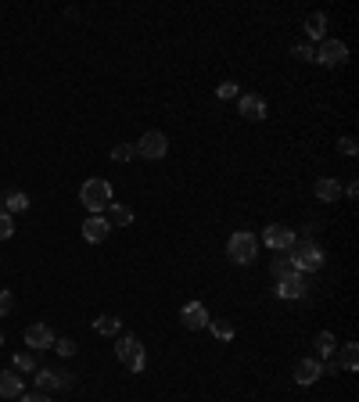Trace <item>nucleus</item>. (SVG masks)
I'll list each match as a JSON object with an SVG mask.
<instances>
[{"label":"nucleus","instance_id":"1","mask_svg":"<svg viewBox=\"0 0 359 402\" xmlns=\"http://www.w3.org/2000/svg\"><path fill=\"white\" fill-rule=\"evenodd\" d=\"M112 194H115L112 183L101 180V176H90V180L80 187V201H83V208H86L90 216H101L104 208L112 205Z\"/></svg>","mask_w":359,"mask_h":402},{"label":"nucleus","instance_id":"2","mask_svg":"<svg viewBox=\"0 0 359 402\" xmlns=\"http://www.w3.org/2000/svg\"><path fill=\"white\" fill-rule=\"evenodd\" d=\"M284 255L291 259V266L299 273H313V269L323 266V248L316 245V241H294Z\"/></svg>","mask_w":359,"mask_h":402},{"label":"nucleus","instance_id":"3","mask_svg":"<svg viewBox=\"0 0 359 402\" xmlns=\"http://www.w3.org/2000/svg\"><path fill=\"white\" fill-rule=\"evenodd\" d=\"M227 255L238 266H252L255 255H259V241L248 230H238V234H230V241H227Z\"/></svg>","mask_w":359,"mask_h":402},{"label":"nucleus","instance_id":"4","mask_svg":"<svg viewBox=\"0 0 359 402\" xmlns=\"http://www.w3.org/2000/svg\"><path fill=\"white\" fill-rule=\"evenodd\" d=\"M115 356H119V363L126 366V370H133V374H140V370H144V363H148V352H144V345H140L137 337H130V334H122V337H119Z\"/></svg>","mask_w":359,"mask_h":402},{"label":"nucleus","instance_id":"5","mask_svg":"<svg viewBox=\"0 0 359 402\" xmlns=\"http://www.w3.org/2000/svg\"><path fill=\"white\" fill-rule=\"evenodd\" d=\"M277 298H284V302H299V298H305L309 295V280H305V273H288V277H280L277 280Z\"/></svg>","mask_w":359,"mask_h":402},{"label":"nucleus","instance_id":"6","mask_svg":"<svg viewBox=\"0 0 359 402\" xmlns=\"http://www.w3.org/2000/svg\"><path fill=\"white\" fill-rule=\"evenodd\" d=\"M165 151H169V137L162 133V130H148L144 137L137 140V155L140 158H165Z\"/></svg>","mask_w":359,"mask_h":402},{"label":"nucleus","instance_id":"7","mask_svg":"<svg viewBox=\"0 0 359 402\" xmlns=\"http://www.w3.org/2000/svg\"><path fill=\"white\" fill-rule=\"evenodd\" d=\"M36 388L47 392H58V388H72V374L69 370H51V366H36Z\"/></svg>","mask_w":359,"mask_h":402},{"label":"nucleus","instance_id":"8","mask_svg":"<svg viewBox=\"0 0 359 402\" xmlns=\"http://www.w3.org/2000/svg\"><path fill=\"white\" fill-rule=\"evenodd\" d=\"M313 61H320V65H327V69H338V65H345L349 61V47L341 40H323Z\"/></svg>","mask_w":359,"mask_h":402},{"label":"nucleus","instance_id":"9","mask_svg":"<svg viewBox=\"0 0 359 402\" xmlns=\"http://www.w3.org/2000/svg\"><path fill=\"white\" fill-rule=\"evenodd\" d=\"M262 241H266V248H273L277 255L280 252H288L294 241H299V234H294L291 227H280V223H270L266 230H262Z\"/></svg>","mask_w":359,"mask_h":402},{"label":"nucleus","instance_id":"10","mask_svg":"<svg viewBox=\"0 0 359 402\" xmlns=\"http://www.w3.org/2000/svg\"><path fill=\"white\" fill-rule=\"evenodd\" d=\"M209 320H212V316H209V309H205L201 302H187L183 309H180V324H183L187 331H205Z\"/></svg>","mask_w":359,"mask_h":402},{"label":"nucleus","instance_id":"11","mask_svg":"<svg viewBox=\"0 0 359 402\" xmlns=\"http://www.w3.org/2000/svg\"><path fill=\"white\" fill-rule=\"evenodd\" d=\"M299 384H316L320 377H323V363L316 359V356H305V359H299L294 363V374H291Z\"/></svg>","mask_w":359,"mask_h":402},{"label":"nucleus","instance_id":"12","mask_svg":"<svg viewBox=\"0 0 359 402\" xmlns=\"http://www.w3.org/2000/svg\"><path fill=\"white\" fill-rule=\"evenodd\" d=\"M25 345L33 348V352H43V348H51L54 345V334L47 324H29L25 327Z\"/></svg>","mask_w":359,"mask_h":402},{"label":"nucleus","instance_id":"13","mask_svg":"<svg viewBox=\"0 0 359 402\" xmlns=\"http://www.w3.org/2000/svg\"><path fill=\"white\" fill-rule=\"evenodd\" d=\"M238 111L244 119L259 122V119H266V101H262L259 93H241V98H238Z\"/></svg>","mask_w":359,"mask_h":402},{"label":"nucleus","instance_id":"14","mask_svg":"<svg viewBox=\"0 0 359 402\" xmlns=\"http://www.w3.org/2000/svg\"><path fill=\"white\" fill-rule=\"evenodd\" d=\"M108 234H112V227H108L104 216H90L83 223V237L90 241V245H101V241H108Z\"/></svg>","mask_w":359,"mask_h":402},{"label":"nucleus","instance_id":"15","mask_svg":"<svg viewBox=\"0 0 359 402\" xmlns=\"http://www.w3.org/2000/svg\"><path fill=\"white\" fill-rule=\"evenodd\" d=\"M0 399H22V374L0 370Z\"/></svg>","mask_w":359,"mask_h":402},{"label":"nucleus","instance_id":"16","mask_svg":"<svg viewBox=\"0 0 359 402\" xmlns=\"http://www.w3.org/2000/svg\"><path fill=\"white\" fill-rule=\"evenodd\" d=\"M104 212H108L104 219H108V227H112V230H115V227H130V223H133V212H130L126 205H119V201H112Z\"/></svg>","mask_w":359,"mask_h":402},{"label":"nucleus","instance_id":"17","mask_svg":"<svg viewBox=\"0 0 359 402\" xmlns=\"http://www.w3.org/2000/svg\"><path fill=\"white\" fill-rule=\"evenodd\" d=\"M313 348H316V356H320V359H331L334 352H338V337H334L331 331H320V334L313 337Z\"/></svg>","mask_w":359,"mask_h":402},{"label":"nucleus","instance_id":"18","mask_svg":"<svg viewBox=\"0 0 359 402\" xmlns=\"http://www.w3.org/2000/svg\"><path fill=\"white\" fill-rule=\"evenodd\" d=\"M334 363H338V370H345V374H352V370L359 366V345H356V342L341 345V356H338Z\"/></svg>","mask_w":359,"mask_h":402},{"label":"nucleus","instance_id":"19","mask_svg":"<svg viewBox=\"0 0 359 402\" xmlns=\"http://www.w3.org/2000/svg\"><path fill=\"white\" fill-rule=\"evenodd\" d=\"M316 198L320 201H338L341 198V183L331 180V176H323V180H316Z\"/></svg>","mask_w":359,"mask_h":402},{"label":"nucleus","instance_id":"20","mask_svg":"<svg viewBox=\"0 0 359 402\" xmlns=\"http://www.w3.org/2000/svg\"><path fill=\"white\" fill-rule=\"evenodd\" d=\"M323 29H327V14H323V11H313V14L305 19V36H309V40H320Z\"/></svg>","mask_w":359,"mask_h":402},{"label":"nucleus","instance_id":"21","mask_svg":"<svg viewBox=\"0 0 359 402\" xmlns=\"http://www.w3.org/2000/svg\"><path fill=\"white\" fill-rule=\"evenodd\" d=\"M11 370H14V374H36V356H33V352H19Z\"/></svg>","mask_w":359,"mask_h":402},{"label":"nucleus","instance_id":"22","mask_svg":"<svg viewBox=\"0 0 359 402\" xmlns=\"http://www.w3.org/2000/svg\"><path fill=\"white\" fill-rule=\"evenodd\" d=\"M4 208H8V216H14V212H25V208H29V198L22 194V190H11V194L4 198Z\"/></svg>","mask_w":359,"mask_h":402},{"label":"nucleus","instance_id":"23","mask_svg":"<svg viewBox=\"0 0 359 402\" xmlns=\"http://www.w3.org/2000/svg\"><path fill=\"white\" fill-rule=\"evenodd\" d=\"M119 327H122L119 316H97V320H93V331H97V334H119Z\"/></svg>","mask_w":359,"mask_h":402},{"label":"nucleus","instance_id":"24","mask_svg":"<svg viewBox=\"0 0 359 402\" xmlns=\"http://www.w3.org/2000/svg\"><path fill=\"white\" fill-rule=\"evenodd\" d=\"M270 273H273V277L280 280V277H288V273H294V266H291V259H288V255H277V259L270 263Z\"/></svg>","mask_w":359,"mask_h":402},{"label":"nucleus","instance_id":"25","mask_svg":"<svg viewBox=\"0 0 359 402\" xmlns=\"http://www.w3.org/2000/svg\"><path fill=\"white\" fill-rule=\"evenodd\" d=\"M209 331L220 337V342H230L233 337V324H227V320H209Z\"/></svg>","mask_w":359,"mask_h":402},{"label":"nucleus","instance_id":"26","mask_svg":"<svg viewBox=\"0 0 359 402\" xmlns=\"http://www.w3.org/2000/svg\"><path fill=\"white\" fill-rule=\"evenodd\" d=\"M51 348L58 352L61 359H72V356H76V342H72V337H54V345H51Z\"/></svg>","mask_w":359,"mask_h":402},{"label":"nucleus","instance_id":"27","mask_svg":"<svg viewBox=\"0 0 359 402\" xmlns=\"http://www.w3.org/2000/svg\"><path fill=\"white\" fill-rule=\"evenodd\" d=\"M216 98H220V101H233V98H241V87H238V83H230V79H227V83H220V87H216Z\"/></svg>","mask_w":359,"mask_h":402},{"label":"nucleus","instance_id":"28","mask_svg":"<svg viewBox=\"0 0 359 402\" xmlns=\"http://www.w3.org/2000/svg\"><path fill=\"white\" fill-rule=\"evenodd\" d=\"M112 158H115V162H130V158H137V144H115Z\"/></svg>","mask_w":359,"mask_h":402},{"label":"nucleus","instance_id":"29","mask_svg":"<svg viewBox=\"0 0 359 402\" xmlns=\"http://www.w3.org/2000/svg\"><path fill=\"white\" fill-rule=\"evenodd\" d=\"M291 58H299V61H313V58H316V51H313L309 43H294V47H291Z\"/></svg>","mask_w":359,"mask_h":402},{"label":"nucleus","instance_id":"30","mask_svg":"<svg viewBox=\"0 0 359 402\" xmlns=\"http://www.w3.org/2000/svg\"><path fill=\"white\" fill-rule=\"evenodd\" d=\"M11 234H14V219L8 212H0V241H8Z\"/></svg>","mask_w":359,"mask_h":402},{"label":"nucleus","instance_id":"31","mask_svg":"<svg viewBox=\"0 0 359 402\" xmlns=\"http://www.w3.org/2000/svg\"><path fill=\"white\" fill-rule=\"evenodd\" d=\"M338 151L345 155V158H352L359 148H356V140H352V137H341V140H338Z\"/></svg>","mask_w":359,"mask_h":402},{"label":"nucleus","instance_id":"32","mask_svg":"<svg viewBox=\"0 0 359 402\" xmlns=\"http://www.w3.org/2000/svg\"><path fill=\"white\" fill-rule=\"evenodd\" d=\"M14 309V295L11 291H0V316H8Z\"/></svg>","mask_w":359,"mask_h":402},{"label":"nucleus","instance_id":"33","mask_svg":"<svg viewBox=\"0 0 359 402\" xmlns=\"http://www.w3.org/2000/svg\"><path fill=\"white\" fill-rule=\"evenodd\" d=\"M22 402H51V395H43V392H33V395H22Z\"/></svg>","mask_w":359,"mask_h":402},{"label":"nucleus","instance_id":"34","mask_svg":"<svg viewBox=\"0 0 359 402\" xmlns=\"http://www.w3.org/2000/svg\"><path fill=\"white\" fill-rule=\"evenodd\" d=\"M0 345H4V334H0Z\"/></svg>","mask_w":359,"mask_h":402}]
</instances>
